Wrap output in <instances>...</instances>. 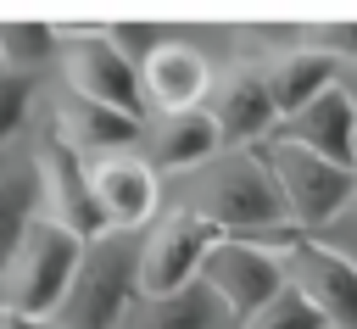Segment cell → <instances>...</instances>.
Returning <instances> with one entry per match:
<instances>
[{
    "mask_svg": "<svg viewBox=\"0 0 357 329\" xmlns=\"http://www.w3.org/2000/svg\"><path fill=\"white\" fill-rule=\"evenodd\" d=\"M195 212L223 234V240H251V245H268V251H290L301 245L307 234L290 223V206L279 195V178L268 173V162L251 151H223V162L206 167L201 178V201Z\"/></svg>",
    "mask_w": 357,
    "mask_h": 329,
    "instance_id": "1",
    "label": "cell"
},
{
    "mask_svg": "<svg viewBox=\"0 0 357 329\" xmlns=\"http://www.w3.org/2000/svg\"><path fill=\"white\" fill-rule=\"evenodd\" d=\"M78 262H84V240L45 217V212H28L11 251H6V273H0V312H22V318H50L73 279H78Z\"/></svg>",
    "mask_w": 357,
    "mask_h": 329,
    "instance_id": "2",
    "label": "cell"
},
{
    "mask_svg": "<svg viewBox=\"0 0 357 329\" xmlns=\"http://www.w3.org/2000/svg\"><path fill=\"white\" fill-rule=\"evenodd\" d=\"M257 156L279 178V195L290 206V223L307 240H318L324 229H335L351 212V201H357V173L351 167H335V162H324V156H312V151H301L290 139H262Z\"/></svg>",
    "mask_w": 357,
    "mask_h": 329,
    "instance_id": "3",
    "label": "cell"
},
{
    "mask_svg": "<svg viewBox=\"0 0 357 329\" xmlns=\"http://www.w3.org/2000/svg\"><path fill=\"white\" fill-rule=\"evenodd\" d=\"M73 323L67 329H123L139 307V240L134 234H100L84 245L78 279L67 290Z\"/></svg>",
    "mask_w": 357,
    "mask_h": 329,
    "instance_id": "4",
    "label": "cell"
},
{
    "mask_svg": "<svg viewBox=\"0 0 357 329\" xmlns=\"http://www.w3.org/2000/svg\"><path fill=\"white\" fill-rule=\"evenodd\" d=\"M67 39V89L78 100H95V106H112L123 117H139L145 123V89H139V61L106 33V28H78V22H61L56 28Z\"/></svg>",
    "mask_w": 357,
    "mask_h": 329,
    "instance_id": "5",
    "label": "cell"
},
{
    "mask_svg": "<svg viewBox=\"0 0 357 329\" xmlns=\"http://www.w3.org/2000/svg\"><path fill=\"white\" fill-rule=\"evenodd\" d=\"M223 234L195 212V206H167L151 234L139 240V301H162V296H178L201 279V262L212 257Z\"/></svg>",
    "mask_w": 357,
    "mask_h": 329,
    "instance_id": "6",
    "label": "cell"
},
{
    "mask_svg": "<svg viewBox=\"0 0 357 329\" xmlns=\"http://www.w3.org/2000/svg\"><path fill=\"white\" fill-rule=\"evenodd\" d=\"M33 156H39V195H45V217L67 223L84 245L106 234L100 212H95V195H89V156L73 145V134L61 128L56 112H45L39 123V139H33Z\"/></svg>",
    "mask_w": 357,
    "mask_h": 329,
    "instance_id": "7",
    "label": "cell"
},
{
    "mask_svg": "<svg viewBox=\"0 0 357 329\" xmlns=\"http://www.w3.org/2000/svg\"><path fill=\"white\" fill-rule=\"evenodd\" d=\"M201 284L218 296L223 318L251 323V318L290 284V273H284V257L268 251V245H251V240H218L212 257L201 262Z\"/></svg>",
    "mask_w": 357,
    "mask_h": 329,
    "instance_id": "8",
    "label": "cell"
},
{
    "mask_svg": "<svg viewBox=\"0 0 357 329\" xmlns=\"http://www.w3.org/2000/svg\"><path fill=\"white\" fill-rule=\"evenodd\" d=\"M89 195H95V212H100L106 234H139L162 206V173L139 151L95 156L89 162Z\"/></svg>",
    "mask_w": 357,
    "mask_h": 329,
    "instance_id": "9",
    "label": "cell"
},
{
    "mask_svg": "<svg viewBox=\"0 0 357 329\" xmlns=\"http://www.w3.org/2000/svg\"><path fill=\"white\" fill-rule=\"evenodd\" d=\"M284 273L324 312L329 329H357V262L351 257H340L318 240H301L284 251Z\"/></svg>",
    "mask_w": 357,
    "mask_h": 329,
    "instance_id": "10",
    "label": "cell"
},
{
    "mask_svg": "<svg viewBox=\"0 0 357 329\" xmlns=\"http://www.w3.org/2000/svg\"><path fill=\"white\" fill-rule=\"evenodd\" d=\"M206 112L218 117L223 151H251V145L273 139V128H279V106H273V89H268V72L262 67H234L212 89V106Z\"/></svg>",
    "mask_w": 357,
    "mask_h": 329,
    "instance_id": "11",
    "label": "cell"
},
{
    "mask_svg": "<svg viewBox=\"0 0 357 329\" xmlns=\"http://www.w3.org/2000/svg\"><path fill=\"white\" fill-rule=\"evenodd\" d=\"M273 139H290V145H301V151H312V156L357 173V95H351L346 84L324 89L307 112L284 117V123L273 128Z\"/></svg>",
    "mask_w": 357,
    "mask_h": 329,
    "instance_id": "12",
    "label": "cell"
},
{
    "mask_svg": "<svg viewBox=\"0 0 357 329\" xmlns=\"http://www.w3.org/2000/svg\"><path fill=\"white\" fill-rule=\"evenodd\" d=\"M139 89H145V106H156L162 117L173 112H190L212 95V61L195 50V45H178V39H162L139 56Z\"/></svg>",
    "mask_w": 357,
    "mask_h": 329,
    "instance_id": "13",
    "label": "cell"
},
{
    "mask_svg": "<svg viewBox=\"0 0 357 329\" xmlns=\"http://www.w3.org/2000/svg\"><path fill=\"white\" fill-rule=\"evenodd\" d=\"M223 151V134H218V117L206 106H190V112H173L151 128V167L156 173H184V167H206L218 162Z\"/></svg>",
    "mask_w": 357,
    "mask_h": 329,
    "instance_id": "14",
    "label": "cell"
},
{
    "mask_svg": "<svg viewBox=\"0 0 357 329\" xmlns=\"http://www.w3.org/2000/svg\"><path fill=\"white\" fill-rule=\"evenodd\" d=\"M268 72V89H273V106H279V123L284 117H296V112H307L324 89H335L340 84V61L335 56H324V50H312V45H301V50H284L273 67H262Z\"/></svg>",
    "mask_w": 357,
    "mask_h": 329,
    "instance_id": "15",
    "label": "cell"
},
{
    "mask_svg": "<svg viewBox=\"0 0 357 329\" xmlns=\"http://www.w3.org/2000/svg\"><path fill=\"white\" fill-rule=\"evenodd\" d=\"M61 117V128L73 134V145L89 156H123V151H134L139 139H145V123L139 117H123V112H112V106H95V100H78L73 95V106L67 112H56Z\"/></svg>",
    "mask_w": 357,
    "mask_h": 329,
    "instance_id": "16",
    "label": "cell"
},
{
    "mask_svg": "<svg viewBox=\"0 0 357 329\" xmlns=\"http://www.w3.org/2000/svg\"><path fill=\"white\" fill-rule=\"evenodd\" d=\"M218 323H223V307H218V296L195 279V284L178 290V296L139 301V307L128 312L123 329H218Z\"/></svg>",
    "mask_w": 357,
    "mask_h": 329,
    "instance_id": "17",
    "label": "cell"
},
{
    "mask_svg": "<svg viewBox=\"0 0 357 329\" xmlns=\"http://www.w3.org/2000/svg\"><path fill=\"white\" fill-rule=\"evenodd\" d=\"M56 39H61L56 22H0V61H6V72L45 61Z\"/></svg>",
    "mask_w": 357,
    "mask_h": 329,
    "instance_id": "18",
    "label": "cell"
},
{
    "mask_svg": "<svg viewBox=\"0 0 357 329\" xmlns=\"http://www.w3.org/2000/svg\"><path fill=\"white\" fill-rule=\"evenodd\" d=\"M240 329H329V323H324V312H318L296 284H284V290H279L251 323H240Z\"/></svg>",
    "mask_w": 357,
    "mask_h": 329,
    "instance_id": "19",
    "label": "cell"
},
{
    "mask_svg": "<svg viewBox=\"0 0 357 329\" xmlns=\"http://www.w3.org/2000/svg\"><path fill=\"white\" fill-rule=\"evenodd\" d=\"M307 45L324 50V56H335V61H357V22H312Z\"/></svg>",
    "mask_w": 357,
    "mask_h": 329,
    "instance_id": "20",
    "label": "cell"
},
{
    "mask_svg": "<svg viewBox=\"0 0 357 329\" xmlns=\"http://www.w3.org/2000/svg\"><path fill=\"white\" fill-rule=\"evenodd\" d=\"M318 245H329V251H340V257H351V262H357V201H351V212H346L335 229H324V234H318Z\"/></svg>",
    "mask_w": 357,
    "mask_h": 329,
    "instance_id": "21",
    "label": "cell"
},
{
    "mask_svg": "<svg viewBox=\"0 0 357 329\" xmlns=\"http://www.w3.org/2000/svg\"><path fill=\"white\" fill-rule=\"evenodd\" d=\"M22 217H28V212H22V201H17V195H11V184L0 178V240H6V245L17 240V229H22Z\"/></svg>",
    "mask_w": 357,
    "mask_h": 329,
    "instance_id": "22",
    "label": "cell"
},
{
    "mask_svg": "<svg viewBox=\"0 0 357 329\" xmlns=\"http://www.w3.org/2000/svg\"><path fill=\"white\" fill-rule=\"evenodd\" d=\"M0 329H67L56 318H22V312H0Z\"/></svg>",
    "mask_w": 357,
    "mask_h": 329,
    "instance_id": "23",
    "label": "cell"
},
{
    "mask_svg": "<svg viewBox=\"0 0 357 329\" xmlns=\"http://www.w3.org/2000/svg\"><path fill=\"white\" fill-rule=\"evenodd\" d=\"M6 78H11V72H6V61H0V84H6Z\"/></svg>",
    "mask_w": 357,
    "mask_h": 329,
    "instance_id": "24",
    "label": "cell"
}]
</instances>
